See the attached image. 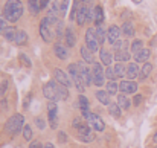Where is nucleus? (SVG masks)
I'll return each instance as SVG.
<instances>
[{"label":"nucleus","mask_w":157,"mask_h":148,"mask_svg":"<svg viewBox=\"0 0 157 148\" xmlns=\"http://www.w3.org/2000/svg\"><path fill=\"white\" fill-rule=\"evenodd\" d=\"M43 93L44 96L52 101V102H56V101H66L69 98V89L63 84H59L58 81H49L44 84L43 87Z\"/></svg>","instance_id":"1"},{"label":"nucleus","mask_w":157,"mask_h":148,"mask_svg":"<svg viewBox=\"0 0 157 148\" xmlns=\"http://www.w3.org/2000/svg\"><path fill=\"white\" fill-rule=\"evenodd\" d=\"M23 14V5L20 0H8L3 8V15L8 21L15 23Z\"/></svg>","instance_id":"2"},{"label":"nucleus","mask_w":157,"mask_h":148,"mask_svg":"<svg viewBox=\"0 0 157 148\" xmlns=\"http://www.w3.org/2000/svg\"><path fill=\"white\" fill-rule=\"evenodd\" d=\"M23 127H25V118L18 113L11 116L9 121L6 122V131L9 134H17L20 130H23Z\"/></svg>","instance_id":"3"},{"label":"nucleus","mask_w":157,"mask_h":148,"mask_svg":"<svg viewBox=\"0 0 157 148\" xmlns=\"http://www.w3.org/2000/svg\"><path fill=\"white\" fill-rule=\"evenodd\" d=\"M67 72H69V75H70V78H72V81H73V86H75V87H76L79 92H82V90L86 89V86H84V83H82L81 76H79L78 63H72V64H69Z\"/></svg>","instance_id":"4"},{"label":"nucleus","mask_w":157,"mask_h":148,"mask_svg":"<svg viewBox=\"0 0 157 148\" xmlns=\"http://www.w3.org/2000/svg\"><path fill=\"white\" fill-rule=\"evenodd\" d=\"M82 115H84L86 121L90 124V127H92V128H95L96 131H104L105 130V122L102 121V118H99L96 113L86 111V113H82Z\"/></svg>","instance_id":"5"},{"label":"nucleus","mask_w":157,"mask_h":148,"mask_svg":"<svg viewBox=\"0 0 157 148\" xmlns=\"http://www.w3.org/2000/svg\"><path fill=\"white\" fill-rule=\"evenodd\" d=\"M78 69H79V76H81L84 86H86V87L92 86V84H93V72L89 69L87 63H86V61H79V63H78Z\"/></svg>","instance_id":"6"},{"label":"nucleus","mask_w":157,"mask_h":148,"mask_svg":"<svg viewBox=\"0 0 157 148\" xmlns=\"http://www.w3.org/2000/svg\"><path fill=\"white\" fill-rule=\"evenodd\" d=\"M93 84L101 87L104 86V78H105V70L102 67V63H93Z\"/></svg>","instance_id":"7"},{"label":"nucleus","mask_w":157,"mask_h":148,"mask_svg":"<svg viewBox=\"0 0 157 148\" xmlns=\"http://www.w3.org/2000/svg\"><path fill=\"white\" fill-rule=\"evenodd\" d=\"M40 35L46 43H51L53 40V31H52V25L49 23L48 18H43L40 23Z\"/></svg>","instance_id":"8"},{"label":"nucleus","mask_w":157,"mask_h":148,"mask_svg":"<svg viewBox=\"0 0 157 148\" xmlns=\"http://www.w3.org/2000/svg\"><path fill=\"white\" fill-rule=\"evenodd\" d=\"M86 46L89 48L90 52H98L99 50V41L96 38V34H95V29H87L86 32Z\"/></svg>","instance_id":"9"},{"label":"nucleus","mask_w":157,"mask_h":148,"mask_svg":"<svg viewBox=\"0 0 157 148\" xmlns=\"http://www.w3.org/2000/svg\"><path fill=\"white\" fill-rule=\"evenodd\" d=\"M48 108H49V125H51V128H56L58 127V107H56V102H52V101H49V104H48Z\"/></svg>","instance_id":"10"},{"label":"nucleus","mask_w":157,"mask_h":148,"mask_svg":"<svg viewBox=\"0 0 157 148\" xmlns=\"http://www.w3.org/2000/svg\"><path fill=\"white\" fill-rule=\"evenodd\" d=\"M53 75H55V80H56L59 84L66 86L67 89H69L70 86H73V81H72L70 75H67L64 70H61V69H55V70H53Z\"/></svg>","instance_id":"11"},{"label":"nucleus","mask_w":157,"mask_h":148,"mask_svg":"<svg viewBox=\"0 0 157 148\" xmlns=\"http://www.w3.org/2000/svg\"><path fill=\"white\" fill-rule=\"evenodd\" d=\"M137 83H134L133 80H124L122 83H119V90L125 95H131L137 92Z\"/></svg>","instance_id":"12"},{"label":"nucleus","mask_w":157,"mask_h":148,"mask_svg":"<svg viewBox=\"0 0 157 148\" xmlns=\"http://www.w3.org/2000/svg\"><path fill=\"white\" fill-rule=\"evenodd\" d=\"M121 34H122V29H121L119 26H116V25L110 26V28H108V31H107V40H108V43L113 46V45L119 40Z\"/></svg>","instance_id":"13"},{"label":"nucleus","mask_w":157,"mask_h":148,"mask_svg":"<svg viewBox=\"0 0 157 148\" xmlns=\"http://www.w3.org/2000/svg\"><path fill=\"white\" fill-rule=\"evenodd\" d=\"M87 12H89L87 5H81V8H79V11H78V14H76V23H78L79 26H82V25L87 21Z\"/></svg>","instance_id":"14"},{"label":"nucleus","mask_w":157,"mask_h":148,"mask_svg":"<svg viewBox=\"0 0 157 148\" xmlns=\"http://www.w3.org/2000/svg\"><path fill=\"white\" fill-rule=\"evenodd\" d=\"M64 40H66V45H67L69 48H73V46L76 45V35H75V32H73L72 28H67V29H66V32H64Z\"/></svg>","instance_id":"15"},{"label":"nucleus","mask_w":157,"mask_h":148,"mask_svg":"<svg viewBox=\"0 0 157 148\" xmlns=\"http://www.w3.org/2000/svg\"><path fill=\"white\" fill-rule=\"evenodd\" d=\"M139 75H140V69H139L137 63L128 64V67H127V76H128L130 80H134V78H137Z\"/></svg>","instance_id":"16"},{"label":"nucleus","mask_w":157,"mask_h":148,"mask_svg":"<svg viewBox=\"0 0 157 148\" xmlns=\"http://www.w3.org/2000/svg\"><path fill=\"white\" fill-rule=\"evenodd\" d=\"M53 52H55V55H56L59 60H66V58L69 56V50H67V48H64L61 43H56V45L53 46Z\"/></svg>","instance_id":"17"},{"label":"nucleus","mask_w":157,"mask_h":148,"mask_svg":"<svg viewBox=\"0 0 157 148\" xmlns=\"http://www.w3.org/2000/svg\"><path fill=\"white\" fill-rule=\"evenodd\" d=\"M8 41H14L15 40V35H17V29L14 26H6L2 32H0Z\"/></svg>","instance_id":"18"},{"label":"nucleus","mask_w":157,"mask_h":148,"mask_svg":"<svg viewBox=\"0 0 157 148\" xmlns=\"http://www.w3.org/2000/svg\"><path fill=\"white\" fill-rule=\"evenodd\" d=\"M150 56H151L150 49H142V50H139L137 53H134V60H136V63H147V61L150 60Z\"/></svg>","instance_id":"19"},{"label":"nucleus","mask_w":157,"mask_h":148,"mask_svg":"<svg viewBox=\"0 0 157 148\" xmlns=\"http://www.w3.org/2000/svg\"><path fill=\"white\" fill-rule=\"evenodd\" d=\"M95 96H96V99H98L101 104L110 105V93H108L107 90H98V92L95 93Z\"/></svg>","instance_id":"20"},{"label":"nucleus","mask_w":157,"mask_h":148,"mask_svg":"<svg viewBox=\"0 0 157 148\" xmlns=\"http://www.w3.org/2000/svg\"><path fill=\"white\" fill-rule=\"evenodd\" d=\"M102 21H104V9H102V6L98 5L95 8V25L102 26Z\"/></svg>","instance_id":"21"},{"label":"nucleus","mask_w":157,"mask_h":148,"mask_svg":"<svg viewBox=\"0 0 157 148\" xmlns=\"http://www.w3.org/2000/svg\"><path fill=\"white\" fill-rule=\"evenodd\" d=\"M122 34H124L127 38H130V37L134 35V26H133L131 21H125V23L122 25Z\"/></svg>","instance_id":"22"},{"label":"nucleus","mask_w":157,"mask_h":148,"mask_svg":"<svg viewBox=\"0 0 157 148\" xmlns=\"http://www.w3.org/2000/svg\"><path fill=\"white\" fill-rule=\"evenodd\" d=\"M14 43H15L17 46H23V45H26V43H28V34H26L25 31H17V35H15Z\"/></svg>","instance_id":"23"},{"label":"nucleus","mask_w":157,"mask_h":148,"mask_svg":"<svg viewBox=\"0 0 157 148\" xmlns=\"http://www.w3.org/2000/svg\"><path fill=\"white\" fill-rule=\"evenodd\" d=\"M99 58H101V63L104 64V66H110L111 64V60H113V55L108 52V50H105V49H102L101 52H99Z\"/></svg>","instance_id":"24"},{"label":"nucleus","mask_w":157,"mask_h":148,"mask_svg":"<svg viewBox=\"0 0 157 148\" xmlns=\"http://www.w3.org/2000/svg\"><path fill=\"white\" fill-rule=\"evenodd\" d=\"M81 56H82V60H84L87 64L93 63V52H90L87 46H82V48H81Z\"/></svg>","instance_id":"25"},{"label":"nucleus","mask_w":157,"mask_h":148,"mask_svg":"<svg viewBox=\"0 0 157 148\" xmlns=\"http://www.w3.org/2000/svg\"><path fill=\"white\" fill-rule=\"evenodd\" d=\"M76 105H78V108L82 111V113H86V111H89V99L86 98L84 95H81L79 98H78V102H76Z\"/></svg>","instance_id":"26"},{"label":"nucleus","mask_w":157,"mask_h":148,"mask_svg":"<svg viewBox=\"0 0 157 148\" xmlns=\"http://www.w3.org/2000/svg\"><path fill=\"white\" fill-rule=\"evenodd\" d=\"M114 60L117 63H124L130 60V52L128 50H121V52H114Z\"/></svg>","instance_id":"27"},{"label":"nucleus","mask_w":157,"mask_h":148,"mask_svg":"<svg viewBox=\"0 0 157 148\" xmlns=\"http://www.w3.org/2000/svg\"><path fill=\"white\" fill-rule=\"evenodd\" d=\"M153 72V64L151 63H145L144 64V67H142V70H140V75H139V78L140 80H145V78H148L150 76V73Z\"/></svg>","instance_id":"28"},{"label":"nucleus","mask_w":157,"mask_h":148,"mask_svg":"<svg viewBox=\"0 0 157 148\" xmlns=\"http://www.w3.org/2000/svg\"><path fill=\"white\" fill-rule=\"evenodd\" d=\"M117 104H119V107L121 108H130V105H131V102H130V99L128 96H125V93H121L119 96H117Z\"/></svg>","instance_id":"29"},{"label":"nucleus","mask_w":157,"mask_h":148,"mask_svg":"<svg viewBox=\"0 0 157 148\" xmlns=\"http://www.w3.org/2000/svg\"><path fill=\"white\" fill-rule=\"evenodd\" d=\"M108 113H110L113 118H121L122 108L119 107V104H110V105H108Z\"/></svg>","instance_id":"30"},{"label":"nucleus","mask_w":157,"mask_h":148,"mask_svg":"<svg viewBox=\"0 0 157 148\" xmlns=\"http://www.w3.org/2000/svg\"><path fill=\"white\" fill-rule=\"evenodd\" d=\"M95 34H96V38H98L99 45H102V43L105 41V38H107V32L104 31V28H102V26H96Z\"/></svg>","instance_id":"31"},{"label":"nucleus","mask_w":157,"mask_h":148,"mask_svg":"<svg viewBox=\"0 0 157 148\" xmlns=\"http://www.w3.org/2000/svg\"><path fill=\"white\" fill-rule=\"evenodd\" d=\"M105 87H107V92H108L110 95H116L117 90H119V84H117L116 81H108V83L105 84Z\"/></svg>","instance_id":"32"},{"label":"nucleus","mask_w":157,"mask_h":148,"mask_svg":"<svg viewBox=\"0 0 157 148\" xmlns=\"http://www.w3.org/2000/svg\"><path fill=\"white\" fill-rule=\"evenodd\" d=\"M127 48H128V43H127V40H117V41L113 45V50H114V52L127 50Z\"/></svg>","instance_id":"33"},{"label":"nucleus","mask_w":157,"mask_h":148,"mask_svg":"<svg viewBox=\"0 0 157 148\" xmlns=\"http://www.w3.org/2000/svg\"><path fill=\"white\" fill-rule=\"evenodd\" d=\"M114 72H116V76H117V78H124V76L127 75V69H125V66H124L122 63H117V64L114 66Z\"/></svg>","instance_id":"34"},{"label":"nucleus","mask_w":157,"mask_h":148,"mask_svg":"<svg viewBox=\"0 0 157 148\" xmlns=\"http://www.w3.org/2000/svg\"><path fill=\"white\" fill-rule=\"evenodd\" d=\"M58 12H59V9H58V3H56V0H52V5H51V9H49V14H48V17L56 18Z\"/></svg>","instance_id":"35"},{"label":"nucleus","mask_w":157,"mask_h":148,"mask_svg":"<svg viewBox=\"0 0 157 148\" xmlns=\"http://www.w3.org/2000/svg\"><path fill=\"white\" fill-rule=\"evenodd\" d=\"M105 76L108 78V81H114L117 76H116V72H114V67H111V66H108L107 69H105Z\"/></svg>","instance_id":"36"},{"label":"nucleus","mask_w":157,"mask_h":148,"mask_svg":"<svg viewBox=\"0 0 157 148\" xmlns=\"http://www.w3.org/2000/svg\"><path fill=\"white\" fill-rule=\"evenodd\" d=\"M29 9L34 12V14H38L41 9H40V2L38 0H29Z\"/></svg>","instance_id":"37"},{"label":"nucleus","mask_w":157,"mask_h":148,"mask_svg":"<svg viewBox=\"0 0 157 148\" xmlns=\"http://www.w3.org/2000/svg\"><path fill=\"white\" fill-rule=\"evenodd\" d=\"M142 49H144V41L142 40H134L133 45H131V52L137 53L139 50H142Z\"/></svg>","instance_id":"38"},{"label":"nucleus","mask_w":157,"mask_h":148,"mask_svg":"<svg viewBox=\"0 0 157 148\" xmlns=\"http://www.w3.org/2000/svg\"><path fill=\"white\" fill-rule=\"evenodd\" d=\"M23 138H25L26 141H31V139H32V128H31L29 125H25V127H23Z\"/></svg>","instance_id":"39"},{"label":"nucleus","mask_w":157,"mask_h":148,"mask_svg":"<svg viewBox=\"0 0 157 148\" xmlns=\"http://www.w3.org/2000/svg\"><path fill=\"white\" fill-rule=\"evenodd\" d=\"M69 2H70V0H63V2H61V6H59V14H61V15H66V14H67Z\"/></svg>","instance_id":"40"},{"label":"nucleus","mask_w":157,"mask_h":148,"mask_svg":"<svg viewBox=\"0 0 157 148\" xmlns=\"http://www.w3.org/2000/svg\"><path fill=\"white\" fill-rule=\"evenodd\" d=\"M82 142H92L93 139H95V134L93 133H87V134H81V136H78Z\"/></svg>","instance_id":"41"},{"label":"nucleus","mask_w":157,"mask_h":148,"mask_svg":"<svg viewBox=\"0 0 157 148\" xmlns=\"http://www.w3.org/2000/svg\"><path fill=\"white\" fill-rule=\"evenodd\" d=\"M64 32H66V31L63 29V23L58 21V23H56V37H58V38H63V37H64Z\"/></svg>","instance_id":"42"},{"label":"nucleus","mask_w":157,"mask_h":148,"mask_svg":"<svg viewBox=\"0 0 157 148\" xmlns=\"http://www.w3.org/2000/svg\"><path fill=\"white\" fill-rule=\"evenodd\" d=\"M18 58H20V61H21V63H23L25 66L31 67V61H29V58H28V56H26L25 53H20V56H18Z\"/></svg>","instance_id":"43"},{"label":"nucleus","mask_w":157,"mask_h":148,"mask_svg":"<svg viewBox=\"0 0 157 148\" xmlns=\"http://www.w3.org/2000/svg\"><path fill=\"white\" fill-rule=\"evenodd\" d=\"M87 21H95V9H90V8H89V12H87Z\"/></svg>","instance_id":"44"},{"label":"nucleus","mask_w":157,"mask_h":148,"mask_svg":"<svg viewBox=\"0 0 157 148\" xmlns=\"http://www.w3.org/2000/svg\"><path fill=\"white\" fill-rule=\"evenodd\" d=\"M29 148H44V145H41L40 141H32L31 145H29Z\"/></svg>","instance_id":"45"},{"label":"nucleus","mask_w":157,"mask_h":148,"mask_svg":"<svg viewBox=\"0 0 157 148\" xmlns=\"http://www.w3.org/2000/svg\"><path fill=\"white\" fill-rule=\"evenodd\" d=\"M35 124H37V127H38L40 130L44 128V121H43L41 118H37V119H35Z\"/></svg>","instance_id":"46"},{"label":"nucleus","mask_w":157,"mask_h":148,"mask_svg":"<svg viewBox=\"0 0 157 148\" xmlns=\"http://www.w3.org/2000/svg\"><path fill=\"white\" fill-rule=\"evenodd\" d=\"M58 139H59V142H66L67 141V134L64 131H59L58 133Z\"/></svg>","instance_id":"47"},{"label":"nucleus","mask_w":157,"mask_h":148,"mask_svg":"<svg viewBox=\"0 0 157 148\" xmlns=\"http://www.w3.org/2000/svg\"><path fill=\"white\" fill-rule=\"evenodd\" d=\"M142 95H139V93H137V95H136V96H134V99H133V102H134V105H139V104H140V102H142Z\"/></svg>","instance_id":"48"},{"label":"nucleus","mask_w":157,"mask_h":148,"mask_svg":"<svg viewBox=\"0 0 157 148\" xmlns=\"http://www.w3.org/2000/svg\"><path fill=\"white\" fill-rule=\"evenodd\" d=\"M5 20H6V18H5V15H0V32H2L5 28H6V25H5Z\"/></svg>","instance_id":"49"},{"label":"nucleus","mask_w":157,"mask_h":148,"mask_svg":"<svg viewBox=\"0 0 157 148\" xmlns=\"http://www.w3.org/2000/svg\"><path fill=\"white\" fill-rule=\"evenodd\" d=\"M38 2H40V9H44V8L49 5L51 0H38Z\"/></svg>","instance_id":"50"},{"label":"nucleus","mask_w":157,"mask_h":148,"mask_svg":"<svg viewBox=\"0 0 157 148\" xmlns=\"http://www.w3.org/2000/svg\"><path fill=\"white\" fill-rule=\"evenodd\" d=\"M44 148H55V147H53V144L49 142V144H44Z\"/></svg>","instance_id":"51"},{"label":"nucleus","mask_w":157,"mask_h":148,"mask_svg":"<svg viewBox=\"0 0 157 148\" xmlns=\"http://www.w3.org/2000/svg\"><path fill=\"white\" fill-rule=\"evenodd\" d=\"M89 2H90V0H81V3H82V5H87Z\"/></svg>","instance_id":"52"},{"label":"nucleus","mask_w":157,"mask_h":148,"mask_svg":"<svg viewBox=\"0 0 157 148\" xmlns=\"http://www.w3.org/2000/svg\"><path fill=\"white\" fill-rule=\"evenodd\" d=\"M154 142L157 144V131H156V134H154Z\"/></svg>","instance_id":"53"},{"label":"nucleus","mask_w":157,"mask_h":148,"mask_svg":"<svg viewBox=\"0 0 157 148\" xmlns=\"http://www.w3.org/2000/svg\"><path fill=\"white\" fill-rule=\"evenodd\" d=\"M134 2H136V3H140V2H142V0H134Z\"/></svg>","instance_id":"54"}]
</instances>
